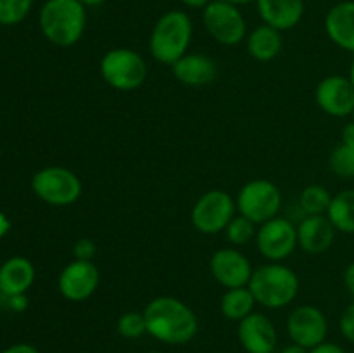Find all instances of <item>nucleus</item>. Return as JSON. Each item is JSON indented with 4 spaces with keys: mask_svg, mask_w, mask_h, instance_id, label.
Segmentation results:
<instances>
[{
    "mask_svg": "<svg viewBox=\"0 0 354 353\" xmlns=\"http://www.w3.org/2000/svg\"><path fill=\"white\" fill-rule=\"evenodd\" d=\"M147 332L166 345H185L192 341L199 329L196 314L182 300L158 296L144 310Z\"/></svg>",
    "mask_w": 354,
    "mask_h": 353,
    "instance_id": "1",
    "label": "nucleus"
},
{
    "mask_svg": "<svg viewBox=\"0 0 354 353\" xmlns=\"http://www.w3.org/2000/svg\"><path fill=\"white\" fill-rule=\"evenodd\" d=\"M38 24L50 44L71 47L82 40L86 28V7L80 0H45Z\"/></svg>",
    "mask_w": 354,
    "mask_h": 353,
    "instance_id": "2",
    "label": "nucleus"
},
{
    "mask_svg": "<svg viewBox=\"0 0 354 353\" xmlns=\"http://www.w3.org/2000/svg\"><path fill=\"white\" fill-rule=\"evenodd\" d=\"M194 26L189 14L183 10H168L154 24L149 38V51L156 61L175 64L189 52Z\"/></svg>",
    "mask_w": 354,
    "mask_h": 353,
    "instance_id": "3",
    "label": "nucleus"
},
{
    "mask_svg": "<svg viewBox=\"0 0 354 353\" xmlns=\"http://www.w3.org/2000/svg\"><path fill=\"white\" fill-rule=\"evenodd\" d=\"M248 287L256 303L265 308H283L292 303L299 293V277L280 262H270L252 272Z\"/></svg>",
    "mask_w": 354,
    "mask_h": 353,
    "instance_id": "4",
    "label": "nucleus"
},
{
    "mask_svg": "<svg viewBox=\"0 0 354 353\" xmlns=\"http://www.w3.org/2000/svg\"><path fill=\"white\" fill-rule=\"evenodd\" d=\"M100 75L113 89L131 92L142 87L147 78V64L144 57L131 48H111L100 61Z\"/></svg>",
    "mask_w": 354,
    "mask_h": 353,
    "instance_id": "5",
    "label": "nucleus"
},
{
    "mask_svg": "<svg viewBox=\"0 0 354 353\" xmlns=\"http://www.w3.org/2000/svg\"><path fill=\"white\" fill-rule=\"evenodd\" d=\"M31 189L50 206H71L82 197L83 185L75 172L64 166H47L31 179Z\"/></svg>",
    "mask_w": 354,
    "mask_h": 353,
    "instance_id": "6",
    "label": "nucleus"
},
{
    "mask_svg": "<svg viewBox=\"0 0 354 353\" xmlns=\"http://www.w3.org/2000/svg\"><path fill=\"white\" fill-rule=\"evenodd\" d=\"M235 204H237L239 215L249 218L256 225H261L279 217V211L282 208V192L270 180L256 179L242 185Z\"/></svg>",
    "mask_w": 354,
    "mask_h": 353,
    "instance_id": "7",
    "label": "nucleus"
},
{
    "mask_svg": "<svg viewBox=\"0 0 354 353\" xmlns=\"http://www.w3.org/2000/svg\"><path fill=\"white\" fill-rule=\"evenodd\" d=\"M203 23L207 33L221 45H239L245 40L248 23L244 14L234 3L211 0L203 9Z\"/></svg>",
    "mask_w": 354,
    "mask_h": 353,
    "instance_id": "8",
    "label": "nucleus"
},
{
    "mask_svg": "<svg viewBox=\"0 0 354 353\" xmlns=\"http://www.w3.org/2000/svg\"><path fill=\"white\" fill-rule=\"evenodd\" d=\"M235 210L237 204L227 190L211 189L196 201L190 220L199 232L214 235L227 228L228 221L235 217Z\"/></svg>",
    "mask_w": 354,
    "mask_h": 353,
    "instance_id": "9",
    "label": "nucleus"
},
{
    "mask_svg": "<svg viewBox=\"0 0 354 353\" xmlns=\"http://www.w3.org/2000/svg\"><path fill=\"white\" fill-rule=\"evenodd\" d=\"M256 248L270 262H282L297 248V227L289 218H272L259 225L256 232Z\"/></svg>",
    "mask_w": 354,
    "mask_h": 353,
    "instance_id": "10",
    "label": "nucleus"
},
{
    "mask_svg": "<svg viewBox=\"0 0 354 353\" xmlns=\"http://www.w3.org/2000/svg\"><path fill=\"white\" fill-rule=\"evenodd\" d=\"M287 332L296 345L311 350L325 341L328 322L324 311L313 305H301L287 318Z\"/></svg>",
    "mask_w": 354,
    "mask_h": 353,
    "instance_id": "11",
    "label": "nucleus"
},
{
    "mask_svg": "<svg viewBox=\"0 0 354 353\" xmlns=\"http://www.w3.org/2000/svg\"><path fill=\"white\" fill-rule=\"evenodd\" d=\"M209 269L214 280L227 289L245 287L251 280L252 272H254L248 256L235 248L218 249L211 256Z\"/></svg>",
    "mask_w": 354,
    "mask_h": 353,
    "instance_id": "12",
    "label": "nucleus"
},
{
    "mask_svg": "<svg viewBox=\"0 0 354 353\" xmlns=\"http://www.w3.org/2000/svg\"><path fill=\"white\" fill-rule=\"evenodd\" d=\"M315 99L324 113L335 118L353 116L354 113V87L348 76H325L315 90Z\"/></svg>",
    "mask_w": 354,
    "mask_h": 353,
    "instance_id": "13",
    "label": "nucleus"
},
{
    "mask_svg": "<svg viewBox=\"0 0 354 353\" xmlns=\"http://www.w3.org/2000/svg\"><path fill=\"white\" fill-rule=\"evenodd\" d=\"M100 273L93 262L73 260L59 273L57 286L62 296L69 301H85L99 287Z\"/></svg>",
    "mask_w": 354,
    "mask_h": 353,
    "instance_id": "14",
    "label": "nucleus"
},
{
    "mask_svg": "<svg viewBox=\"0 0 354 353\" xmlns=\"http://www.w3.org/2000/svg\"><path fill=\"white\" fill-rule=\"evenodd\" d=\"M239 341L248 353H273L277 346V331L266 315L252 311L239 322Z\"/></svg>",
    "mask_w": 354,
    "mask_h": 353,
    "instance_id": "15",
    "label": "nucleus"
},
{
    "mask_svg": "<svg viewBox=\"0 0 354 353\" xmlns=\"http://www.w3.org/2000/svg\"><path fill=\"white\" fill-rule=\"evenodd\" d=\"M297 227V246L310 255H320L330 249L335 239V227L327 215H304Z\"/></svg>",
    "mask_w": 354,
    "mask_h": 353,
    "instance_id": "16",
    "label": "nucleus"
},
{
    "mask_svg": "<svg viewBox=\"0 0 354 353\" xmlns=\"http://www.w3.org/2000/svg\"><path fill=\"white\" fill-rule=\"evenodd\" d=\"M171 73L180 83L187 87H206L216 80L218 66L209 55L199 52H187L175 64Z\"/></svg>",
    "mask_w": 354,
    "mask_h": 353,
    "instance_id": "17",
    "label": "nucleus"
},
{
    "mask_svg": "<svg viewBox=\"0 0 354 353\" xmlns=\"http://www.w3.org/2000/svg\"><path fill=\"white\" fill-rule=\"evenodd\" d=\"M256 9L263 23L279 31H287L303 19L304 0H256Z\"/></svg>",
    "mask_w": 354,
    "mask_h": 353,
    "instance_id": "18",
    "label": "nucleus"
},
{
    "mask_svg": "<svg viewBox=\"0 0 354 353\" xmlns=\"http://www.w3.org/2000/svg\"><path fill=\"white\" fill-rule=\"evenodd\" d=\"M325 31L337 47L354 54V0H344L325 16Z\"/></svg>",
    "mask_w": 354,
    "mask_h": 353,
    "instance_id": "19",
    "label": "nucleus"
},
{
    "mask_svg": "<svg viewBox=\"0 0 354 353\" xmlns=\"http://www.w3.org/2000/svg\"><path fill=\"white\" fill-rule=\"evenodd\" d=\"M35 282V266L24 256H12L0 265V293L26 294Z\"/></svg>",
    "mask_w": 354,
    "mask_h": 353,
    "instance_id": "20",
    "label": "nucleus"
},
{
    "mask_svg": "<svg viewBox=\"0 0 354 353\" xmlns=\"http://www.w3.org/2000/svg\"><path fill=\"white\" fill-rule=\"evenodd\" d=\"M248 42V52L252 59L259 62H268L275 59L282 52V31L268 26V24H259L245 38Z\"/></svg>",
    "mask_w": 354,
    "mask_h": 353,
    "instance_id": "21",
    "label": "nucleus"
},
{
    "mask_svg": "<svg viewBox=\"0 0 354 353\" xmlns=\"http://www.w3.org/2000/svg\"><path fill=\"white\" fill-rule=\"evenodd\" d=\"M328 166L341 179H354V121L342 130V138L328 158Z\"/></svg>",
    "mask_w": 354,
    "mask_h": 353,
    "instance_id": "22",
    "label": "nucleus"
},
{
    "mask_svg": "<svg viewBox=\"0 0 354 353\" xmlns=\"http://www.w3.org/2000/svg\"><path fill=\"white\" fill-rule=\"evenodd\" d=\"M254 305L256 300L248 286L234 287V289H227V293L221 296L220 310L228 320L241 322L242 318L254 311Z\"/></svg>",
    "mask_w": 354,
    "mask_h": 353,
    "instance_id": "23",
    "label": "nucleus"
},
{
    "mask_svg": "<svg viewBox=\"0 0 354 353\" xmlns=\"http://www.w3.org/2000/svg\"><path fill=\"white\" fill-rule=\"evenodd\" d=\"M327 217L335 230L354 234V189L342 190V192L332 196Z\"/></svg>",
    "mask_w": 354,
    "mask_h": 353,
    "instance_id": "24",
    "label": "nucleus"
},
{
    "mask_svg": "<svg viewBox=\"0 0 354 353\" xmlns=\"http://www.w3.org/2000/svg\"><path fill=\"white\" fill-rule=\"evenodd\" d=\"M330 203V192L327 187L320 183H311L304 187L299 196V208L304 211V215H327Z\"/></svg>",
    "mask_w": 354,
    "mask_h": 353,
    "instance_id": "25",
    "label": "nucleus"
},
{
    "mask_svg": "<svg viewBox=\"0 0 354 353\" xmlns=\"http://www.w3.org/2000/svg\"><path fill=\"white\" fill-rule=\"evenodd\" d=\"M256 232H258V228H256L254 221L242 217V215H235V217L228 221L227 228H225L227 241L230 242L232 246L248 244L252 239H256Z\"/></svg>",
    "mask_w": 354,
    "mask_h": 353,
    "instance_id": "26",
    "label": "nucleus"
},
{
    "mask_svg": "<svg viewBox=\"0 0 354 353\" xmlns=\"http://www.w3.org/2000/svg\"><path fill=\"white\" fill-rule=\"evenodd\" d=\"M33 0H0V24L14 26L26 19Z\"/></svg>",
    "mask_w": 354,
    "mask_h": 353,
    "instance_id": "27",
    "label": "nucleus"
},
{
    "mask_svg": "<svg viewBox=\"0 0 354 353\" xmlns=\"http://www.w3.org/2000/svg\"><path fill=\"white\" fill-rule=\"evenodd\" d=\"M118 334L127 339H137L147 332L144 311H127L116 322Z\"/></svg>",
    "mask_w": 354,
    "mask_h": 353,
    "instance_id": "28",
    "label": "nucleus"
},
{
    "mask_svg": "<svg viewBox=\"0 0 354 353\" xmlns=\"http://www.w3.org/2000/svg\"><path fill=\"white\" fill-rule=\"evenodd\" d=\"M73 255L75 260H82V262H92L93 256L97 255V246L95 241L90 237H82L75 242L73 246Z\"/></svg>",
    "mask_w": 354,
    "mask_h": 353,
    "instance_id": "29",
    "label": "nucleus"
},
{
    "mask_svg": "<svg viewBox=\"0 0 354 353\" xmlns=\"http://www.w3.org/2000/svg\"><path fill=\"white\" fill-rule=\"evenodd\" d=\"M0 307L9 311H14V314H21V311H24L28 308V298L26 294L0 293Z\"/></svg>",
    "mask_w": 354,
    "mask_h": 353,
    "instance_id": "30",
    "label": "nucleus"
},
{
    "mask_svg": "<svg viewBox=\"0 0 354 353\" xmlns=\"http://www.w3.org/2000/svg\"><path fill=\"white\" fill-rule=\"evenodd\" d=\"M339 327H341L342 336H344L348 341L354 343V301L348 308H346L344 314H342L341 322H339Z\"/></svg>",
    "mask_w": 354,
    "mask_h": 353,
    "instance_id": "31",
    "label": "nucleus"
},
{
    "mask_svg": "<svg viewBox=\"0 0 354 353\" xmlns=\"http://www.w3.org/2000/svg\"><path fill=\"white\" fill-rule=\"evenodd\" d=\"M310 353H346V352L342 346L335 345V343L324 341V343H320L318 346H315V348H311Z\"/></svg>",
    "mask_w": 354,
    "mask_h": 353,
    "instance_id": "32",
    "label": "nucleus"
},
{
    "mask_svg": "<svg viewBox=\"0 0 354 353\" xmlns=\"http://www.w3.org/2000/svg\"><path fill=\"white\" fill-rule=\"evenodd\" d=\"M2 353H40L35 346L28 345V343H17V345L9 346V348L3 350Z\"/></svg>",
    "mask_w": 354,
    "mask_h": 353,
    "instance_id": "33",
    "label": "nucleus"
},
{
    "mask_svg": "<svg viewBox=\"0 0 354 353\" xmlns=\"http://www.w3.org/2000/svg\"><path fill=\"white\" fill-rule=\"evenodd\" d=\"M344 286L354 296V262L349 263L348 269L344 270Z\"/></svg>",
    "mask_w": 354,
    "mask_h": 353,
    "instance_id": "34",
    "label": "nucleus"
},
{
    "mask_svg": "<svg viewBox=\"0 0 354 353\" xmlns=\"http://www.w3.org/2000/svg\"><path fill=\"white\" fill-rule=\"evenodd\" d=\"M211 0H182L183 6L190 7V9H204Z\"/></svg>",
    "mask_w": 354,
    "mask_h": 353,
    "instance_id": "35",
    "label": "nucleus"
},
{
    "mask_svg": "<svg viewBox=\"0 0 354 353\" xmlns=\"http://www.w3.org/2000/svg\"><path fill=\"white\" fill-rule=\"evenodd\" d=\"M9 228H10L9 218H7L6 215L0 211V237H3V235L7 234V232H9Z\"/></svg>",
    "mask_w": 354,
    "mask_h": 353,
    "instance_id": "36",
    "label": "nucleus"
},
{
    "mask_svg": "<svg viewBox=\"0 0 354 353\" xmlns=\"http://www.w3.org/2000/svg\"><path fill=\"white\" fill-rule=\"evenodd\" d=\"M282 353H310V352H308V348H304V346H299L296 345V343H292V345L286 346V348L282 350Z\"/></svg>",
    "mask_w": 354,
    "mask_h": 353,
    "instance_id": "37",
    "label": "nucleus"
},
{
    "mask_svg": "<svg viewBox=\"0 0 354 353\" xmlns=\"http://www.w3.org/2000/svg\"><path fill=\"white\" fill-rule=\"evenodd\" d=\"M80 2H82L85 7H99L102 6L106 0H80Z\"/></svg>",
    "mask_w": 354,
    "mask_h": 353,
    "instance_id": "38",
    "label": "nucleus"
},
{
    "mask_svg": "<svg viewBox=\"0 0 354 353\" xmlns=\"http://www.w3.org/2000/svg\"><path fill=\"white\" fill-rule=\"evenodd\" d=\"M221 2H227V3H234V6H245V3H251L256 2V0H221Z\"/></svg>",
    "mask_w": 354,
    "mask_h": 353,
    "instance_id": "39",
    "label": "nucleus"
},
{
    "mask_svg": "<svg viewBox=\"0 0 354 353\" xmlns=\"http://www.w3.org/2000/svg\"><path fill=\"white\" fill-rule=\"evenodd\" d=\"M348 78H349V82H351L353 87H354V57H353L351 66H349V75H348Z\"/></svg>",
    "mask_w": 354,
    "mask_h": 353,
    "instance_id": "40",
    "label": "nucleus"
},
{
    "mask_svg": "<svg viewBox=\"0 0 354 353\" xmlns=\"http://www.w3.org/2000/svg\"><path fill=\"white\" fill-rule=\"evenodd\" d=\"M149 353H161V352H149Z\"/></svg>",
    "mask_w": 354,
    "mask_h": 353,
    "instance_id": "41",
    "label": "nucleus"
},
{
    "mask_svg": "<svg viewBox=\"0 0 354 353\" xmlns=\"http://www.w3.org/2000/svg\"><path fill=\"white\" fill-rule=\"evenodd\" d=\"M353 121H354V113H353Z\"/></svg>",
    "mask_w": 354,
    "mask_h": 353,
    "instance_id": "42",
    "label": "nucleus"
},
{
    "mask_svg": "<svg viewBox=\"0 0 354 353\" xmlns=\"http://www.w3.org/2000/svg\"><path fill=\"white\" fill-rule=\"evenodd\" d=\"M0 353H2V352H0Z\"/></svg>",
    "mask_w": 354,
    "mask_h": 353,
    "instance_id": "43",
    "label": "nucleus"
}]
</instances>
